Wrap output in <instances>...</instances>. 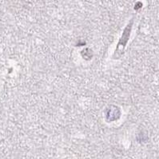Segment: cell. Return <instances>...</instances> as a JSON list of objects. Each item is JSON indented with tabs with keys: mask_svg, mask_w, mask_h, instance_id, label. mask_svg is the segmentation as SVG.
<instances>
[{
	"mask_svg": "<svg viewBox=\"0 0 159 159\" xmlns=\"http://www.w3.org/2000/svg\"><path fill=\"white\" fill-rule=\"evenodd\" d=\"M130 28H131V23L128 25L127 27H126V28L125 29V30H124V33L123 34H122V39H121L119 43H118V47H120V46L121 45H123V47H125V43H126V42H127L128 38H129V34H130Z\"/></svg>",
	"mask_w": 159,
	"mask_h": 159,
	"instance_id": "6da1fadb",
	"label": "cell"
}]
</instances>
